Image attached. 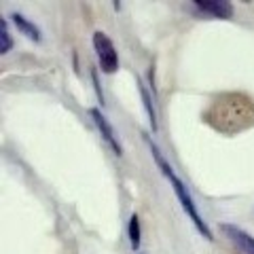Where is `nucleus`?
<instances>
[{
  "instance_id": "obj_9",
  "label": "nucleus",
  "mask_w": 254,
  "mask_h": 254,
  "mask_svg": "<svg viewBox=\"0 0 254 254\" xmlns=\"http://www.w3.org/2000/svg\"><path fill=\"white\" fill-rule=\"evenodd\" d=\"M13 49V36L9 32V23H6V19L2 17L0 19V53L6 55Z\"/></svg>"
},
{
  "instance_id": "obj_7",
  "label": "nucleus",
  "mask_w": 254,
  "mask_h": 254,
  "mask_svg": "<svg viewBox=\"0 0 254 254\" xmlns=\"http://www.w3.org/2000/svg\"><path fill=\"white\" fill-rule=\"evenodd\" d=\"M138 89H140V95H142V104L146 108V115H148V123H150V129L157 131L159 129V123H157V113H155V106H153V100H150V93L148 89L142 83V78H138Z\"/></svg>"
},
{
  "instance_id": "obj_2",
  "label": "nucleus",
  "mask_w": 254,
  "mask_h": 254,
  "mask_svg": "<svg viewBox=\"0 0 254 254\" xmlns=\"http://www.w3.org/2000/svg\"><path fill=\"white\" fill-rule=\"evenodd\" d=\"M91 41H93V49H95V55H98L102 72H106V74L117 72L119 70V55H117V49H115V43L110 41L102 30L93 32Z\"/></svg>"
},
{
  "instance_id": "obj_10",
  "label": "nucleus",
  "mask_w": 254,
  "mask_h": 254,
  "mask_svg": "<svg viewBox=\"0 0 254 254\" xmlns=\"http://www.w3.org/2000/svg\"><path fill=\"white\" fill-rule=\"evenodd\" d=\"M91 78H93V87H95V91H98V100H100V104H104V95H102L100 81H98V70H91Z\"/></svg>"
},
{
  "instance_id": "obj_3",
  "label": "nucleus",
  "mask_w": 254,
  "mask_h": 254,
  "mask_svg": "<svg viewBox=\"0 0 254 254\" xmlns=\"http://www.w3.org/2000/svg\"><path fill=\"white\" fill-rule=\"evenodd\" d=\"M218 229L231 242L237 254H254V237L250 233H246L244 229H240L237 225H231V222H220Z\"/></svg>"
},
{
  "instance_id": "obj_5",
  "label": "nucleus",
  "mask_w": 254,
  "mask_h": 254,
  "mask_svg": "<svg viewBox=\"0 0 254 254\" xmlns=\"http://www.w3.org/2000/svg\"><path fill=\"white\" fill-rule=\"evenodd\" d=\"M195 9L216 19H231L233 4L229 0H195Z\"/></svg>"
},
{
  "instance_id": "obj_6",
  "label": "nucleus",
  "mask_w": 254,
  "mask_h": 254,
  "mask_svg": "<svg viewBox=\"0 0 254 254\" xmlns=\"http://www.w3.org/2000/svg\"><path fill=\"white\" fill-rule=\"evenodd\" d=\"M11 19H13V23L17 26V30L21 32L23 36H28L32 43H41V38H43V36H41V30H38L36 23H32L28 17H23V15L17 13V11L11 13Z\"/></svg>"
},
{
  "instance_id": "obj_1",
  "label": "nucleus",
  "mask_w": 254,
  "mask_h": 254,
  "mask_svg": "<svg viewBox=\"0 0 254 254\" xmlns=\"http://www.w3.org/2000/svg\"><path fill=\"white\" fill-rule=\"evenodd\" d=\"M144 136V140H146V144H148V148H150V155H153V159H155V163H157V168L161 170V174L165 178L170 180V185H172V190H174V195L178 197V203L182 205V210L187 212V216L190 218V222L195 225V229L199 231L205 240H212V231H210V227H208V222H205L203 218H201V214H199V210H197V203H195V199L190 197V190L187 189V185L182 182L180 178H178V174L174 172V168L168 163V159H165L163 155H161V150L157 148V144L153 140H150V136L148 133H142Z\"/></svg>"
},
{
  "instance_id": "obj_4",
  "label": "nucleus",
  "mask_w": 254,
  "mask_h": 254,
  "mask_svg": "<svg viewBox=\"0 0 254 254\" xmlns=\"http://www.w3.org/2000/svg\"><path fill=\"white\" fill-rule=\"evenodd\" d=\"M89 117H91V121L95 123V127H98L100 136L104 138V142H106V144H110V148L115 150L117 157H121V155H123V146L119 144V140H117V136H115V129L110 127L106 115L102 113L100 108H89Z\"/></svg>"
},
{
  "instance_id": "obj_8",
  "label": "nucleus",
  "mask_w": 254,
  "mask_h": 254,
  "mask_svg": "<svg viewBox=\"0 0 254 254\" xmlns=\"http://www.w3.org/2000/svg\"><path fill=\"white\" fill-rule=\"evenodd\" d=\"M127 237H129V246L133 250L140 248L142 244V229H140V218L138 214H131L129 222H127Z\"/></svg>"
}]
</instances>
